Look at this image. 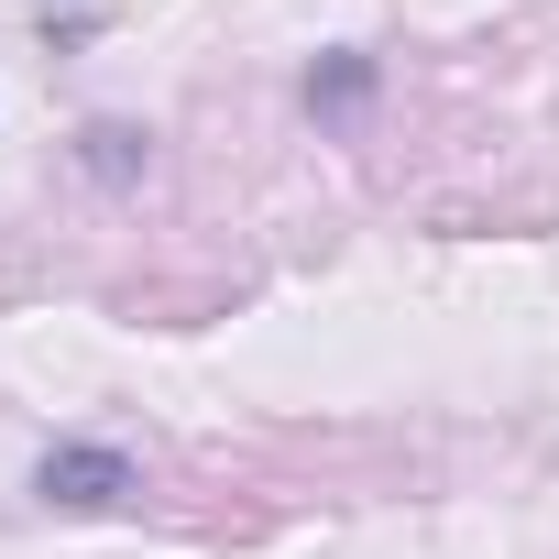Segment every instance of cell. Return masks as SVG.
I'll use <instances>...</instances> for the list:
<instances>
[{
  "mask_svg": "<svg viewBox=\"0 0 559 559\" xmlns=\"http://www.w3.org/2000/svg\"><path fill=\"white\" fill-rule=\"evenodd\" d=\"M132 493H143V472H132L121 439H56V450L34 461V504H56V515H110V504H132Z\"/></svg>",
  "mask_w": 559,
  "mask_h": 559,
  "instance_id": "cell-1",
  "label": "cell"
},
{
  "mask_svg": "<svg viewBox=\"0 0 559 559\" xmlns=\"http://www.w3.org/2000/svg\"><path fill=\"white\" fill-rule=\"evenodd\" d=\"M373 88H384V67H373V56H352V45H330V56L297 78L308 121H330V132H341V121H362V110H373Z\"/></svg>",
  "mask_w": 559,
  "mask_h": 559,
  "instance_id": "cell-2",
  "label": "cell"
},
{
  "mask_svg": "<svg viewBox=\"0 0 559 559\" xmlns=\"http://www.w3.org/2000/svg\"><path fill=\"white\" fill-rule=\"evenodd\" d=\"M78 165H88L99 187H143V176H154V132H132V121H88V132H78Z\"/></svg>",
  "mask_w": 559,
  "mask_h": 559,
  "instance_id": "cell-3",
  "label": "cell"
}]
</instances>
